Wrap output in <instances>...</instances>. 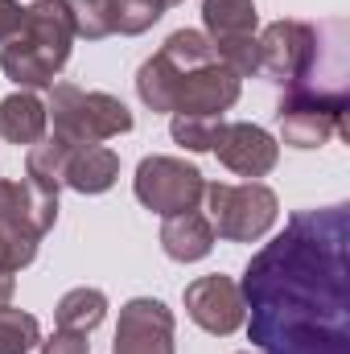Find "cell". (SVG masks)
<instances>
[{
    "label": "cell",
    "mask_w": 350,
    "mask_h": 354,
    "mask_svg": "<svg viewBox=\"0 0 350 354\" xmlns=\"http://www.w3.org/2000/svg\"><path fill=\"white\" fill-rule=\"evenodd\" d=\"M177 87H181V71H177L165 54H153V58L140 66V75H136V95H140V103L153 107V111H174Z\"/></svg>",
    "instance_id": "2e32d148"
},
{
    "label": "cell",
    "mask_w": 350,
    "mask_h": 354,
    "mask_svg": "<svg viewBox=\"0 0 350 354\" xmlns=\"http://www.w3.org/2000/svg\"><path fill=\"white\" fill-rule=\"evenodd\" d=\"M0 136L8 145H37L46 136V103L33 91H17L0 99Z\"/></svg>",
    "instance_id": "5bb4252c"
},
{
    "label": "cell",
    "mask_w": 350,
    "mask_h": 354,
    "mask_svg": "<svg viewBox=\"0 0 350 354\" xmlns=\"http://www.w3.org/2000/svg\"><path fill=\"white\" fill-rule=\"evenodd\" d=\"M161 17H165L161 0H116V33L136 37V33L153 29Z\"/></svg>",
    "instance_id": "603a6c76"
},
{
    "label": "cell",
    "mask_w": 350,
    "mask_h": 354,
    "mask_svg": "<svg viewBox=\"0 0 350 354\" xmlns=\"http://www.w3.org/2000/svg\"><path fill=\"white\" fill-rule=\"evenodd\" d=\"M210 46H214V58H219L227 71H235L239 79L260 71V46H256V33H243V37H219V41H210Z\"/></svg>",
    "instance_id": "7402d4cb"
},
{
    "label": "cell",
    "mask_w": 350,
    "mask_h": 354,
    "mask_svg": "<svg viewBox=\"0 0 350 354\" xmlns=\"http://www.w3.org/2000/svg\"><path fill=\"white\" fill-rule=\"evenodd\" d=\"M219 124L223 120H206V115H174V140L185 145L190 153H210Z\"/></svg>",
    "instance_id": "cb8c5ba5"
},
{
    "label": "cell",
    "mask_w": 350,
    "mask_h": 354,
    "mask_svg": "<svg viewBox=\"0 0 350 354\" xmlns=\"http://www.w3.org/2000/svg\"><path fill=\"white\" fill-rule=\"evenodd\" d=\"M33 256H37V235L0 227V276H12L17 268L33 264Z\"/></svg>",
    "instance_id": "d4e9b609"
},
{
    "label": "cell",
    "mask_w": 350,
    "mask_h": 354,
    "mask_svg": "<svg viewBox=\"0 0 350 354\" xmlns=\"http://www.w3.org/2000/svg\"><path fill=\"white\" fill-rule=\"evenodd\" d=\"M21 17H25V8L17 0H0V41H8L21 29Z\"/></svg>",
    "instance_id": "4316f807"
},
{
    "label": "cell",
    "mask_w": 350,
    "mask_h": 354,
    "mask_svg": "<svg viewBox=\"0 0 350 354\" xmlns=\"http://www.w3.org/2000/svg\"><path fill=\"white\" fill-rule=\"evenodd\" d=\"M58 218V194L33 185V181H0V227L46 235Z\"/></svg>",
    "instance_id": "8fae6325"
},
{
    "label": "cell",
    "mask_w": 350,
    "mask_h": 354,
    "mask_svg": "<svg viewBox=\"0 0 350 354\" xmlns=\"http://www.w3.org/2000/svg\"><path fill=\"white\" fill-rule=\"evenodd\" d=\"M202 194H206V177L177 157H145L136 169V198L161 218L198 210Z\"/></svg>",
    "instance_id": "5b68a950"
},
{
    "label": "cell",
    "mask_w": 350,
    "mask_h": 354,
    "mask_svg": "<svg viewBox=\"0 0 350 354\" xmlns=\"http://www.w3.org/2000/svg\"><path fill=\"white\" fill-rule=\"evenodd\" d=\"M75 21L66 0H33L21 17V29L4 41L0 66L17 87H54L58 71L71 58Z\"/></svg>",
    "instance_id": "7a4b0ae2"
},
{
    "label": "cell",
    "mask_w": 350,
    "mask_h": 354,
    "mask_svg": "<svg viewBox=\"0 0 350 354\" xmlns=\"http://www.w3.org/2000/svg\"><path fill=\"white\" fill-rule=\"evenodd\" d=\"M161 54L174 62L181 75H185V71H198V66H206V62H214V46H210V37L198 33V29H177L174 37L161 46Z\"/></svg>",
    "instance_id": "44dd1931"
},
{
    "label": "cell",
    "mask_w": 350,
    "mask_h": 354,
    "mask_svg": "<svg viewBox=\"0 0 350 354\" xmlns=\"http://www.w3.org/2000/svg\"><path fill=\"white\" fill-rule=\"evenodd\" d=\"M46 120H54V136L71 145H103L120 132H132V111L107 95V91H83L75 83H54Z\"/></svg>",
    "instance_id": "3957f363"
},
{
    "label": "cell",
    "mask_w": 350,
    "mask_h": 354,
    "mask_svg": "<svg viewBox=\"0 0 350 354\" xmlns=\"http://www.w3.org/2000/svg\"><path fill=\"white\" fill-rule=\"evenodd\" d=\"M342 115H347V99H330L313 91H288L276 107L280 136L293 149H322L334 132H342Z\"/></svg>",
    "instance_id": "8992f818"
},
{
    "label": "cell",
    "mask_w": 350,
    "mask_h": 354,
    "mask_svg": "<svg viewBox=\"0 0 350 354\" xmlns=\"http://www.w3.org/2000/svg\"><path fill=\"white\" fill-rule=\"evenodd\" d=\"M103 317H107V297L99 288H71L54 309L58 330H75V334H91Z\"/></svg>",
    "instance_id": "e0dca14e"
},
{
    "label": "cell",
    "mask_w": 350,
    "mask_h": 354,
    "mask_svg": "<svg viewBox=\"0 0 350 354\" xmlns=\"http://www.w3.org/2000/svg\"><path fill=\"white\" fill-rule=\"evenodd\" d=\"M75 149H79V145H71V140H62V136H42L37 145H29L25 181H33V185L50 189V194H58V185H62V177H66V161H71Z\"/></svg>",
    "instance_id": "9a60e30c"
},
{
    "label": "cell",
    "mask_w": 350,
    "mask_h": 354,
    "mask_svg": "<svg viewBox=\"0 0 350 354\" xmlns=\"http://www.w3.org/2000/svg\"><path fill=\"white\" fill-rule=\"evenodd\" d=\"M161 248L165 256L177 260V264H194L202 256H210L214 248V227L202 210H181V214H169L161 223Z\"/></svg>",
    "instance_id": "7c38bea8"
},
{
    "label": "cell",
    "mask_w": 350,
    "mask_h": 354,
    "mask_svg": "<svg viewBox=\"0 0 350 354\" xmlns=\"http://www.w3.org/2000/svg\"><path fill=\"white\" fill-rule=\"evenodd\" d=\"M347 206L297 214L248 264L252 342L264 354H347Z\"/></svg>",
    "instance_id": "6da1fadb"
},
{
    "label": "cell",
    "mask_w": 350,
    "mask_h": 354,
    "mask_svg": "<svg viewBox=\"0 0 350 354\" xmlns=\"http://www.w3.org/2000/svg\"><path fill=\"white\" fill-rule=\"evenodd\" d=\"M42 354H91L87 334H75V330H58L50 342H42Z\"/></svg>",
    "instance_id": "484cf974"
},
{
    "label": "cell",
    "mask_w": 350,
    "mask_h": 354,
    "mask_svg": "<svg viewBox=\"0 0 350 354\" xmlns=\"http://www.w3.org/2000/svg\"><path fill=\"white\" fill-rule=\"evenodd\" d=\"M185 313L206 334L227 338V334H235L243 326L248 305H243V292H239V284L231 276H202V280H194L185 288Z\"/></svg>",
    "instance_id": "52a82bcc"
},
{
    "label": "cell",
    "mask_w": 350,
    "mask_h": 354,
    "mask_svg": "<svg viewBox=\"0 0 350 354\" xmlns=\"http://www.w3.org/2000/svg\"><path fill=\"white\" fill-rule=\"evenodd\" d=\"M210 153H219V161L231 174L248 177V181L272 174L276 169V157H280L276 140L264 132L260 124H219V136H214Z\"/></svg>",
    "instance_id": "9c48e42d"
},
{
    "label": "cell",
    "mask_w": 350,
    "mask_h": 354,
    "mask_svg": "<svg viewBox=\"0 0 350 354\" xmlns=\"http://www.w3.org/2000/svg\"><path fill=\"white\" fill-rule=\"evenodd\" d=\"M161 4H165V8H169V4H181V0H161Z\"/></svg>",
    "instance_id": "f1b7e54d"
},
{
    "label": "cell",
    "mask_w": 350,
    "mask_h": 354,
    "mask_svg": "<svg viewBox=\"0 0 350 354\" xmlns=\"http://www.w3.org/2000/svg\"><path fill=\"white\" fill-rule=\"evenodd\" d=\"M71 4V21H75V37H111L116 33V0H66Z\"/></svg>",
    "instance_id": "ffe728a7"
},
{
    "label": "cell",
    "mask_w": 350,
    "mask_h": 354,
    "mask_svg": "<svg viewBox=\"0 0 350 354\" xmlns=\"http://www.w3.org/2000/svg\"><path fill=\"white\" fill-rule=\"evenodd\" d=\"M202 21L210 29V41L256 33V0H202Z\"/></svg>",
    "instance_id": "ac0fdd59"
},
{
    "label": "cell",
    "mask_w": 350,
    "mask_h": 354,
    "mask_svg": "<svg viewBox=\"0 0 350 354\" xmlns=\"http://www.w3.org/2000/svg\"><path fill=\"white\" fill-rule=\"evenodd\" d=\"M235 99H239V75L227 71V66L214 58V62H206V66L181 75L174 115H206V120H219Z\"/></svg>",
    "instance_id": "30bf717a"
},
{
    "label": "cell",
    "mask_w": 350,
    "mask_h": 354,
    "mask_svg": "<svg viewBox=\"0 0 350 354\" xmlns=\"http://www.w3.org/2000/svg\"><path fill=\"white\" fill-rule=\"evenodd\" d=\"M12 288H17V280H12V276H0V305L12 301Z\"/></svg>",
    "instance_id": "83f0119b"
},
{
    "label": "cell",
    "mask_w": 350,
    "mask_h": 354,
    "mask_svg": "<svg viewBox=\"0 0 350 354\" xmlns=\"http://www.w3.org/2000/svg\"><path fill=\"white\" fill-rule=\"evenodd\" d=\"M116 177H120V157L103 145H83V149L71 153L62 185H71L79 194H103V189L116 185Z\"/></svg>",
    "instance_id": "4fadbf2b"
},
{
    "label": "cell",
    "mask_w": 350,
    "mask_h": 354,
    "mask_svg": "<svg viewBox=\"0 0 350 354\" xmlns=\"http://www.w3.org/2000/svg\"><path fill=\"white\" fill-rule=\"evenodd\" d=\"M42 342V326L33 313L0 305V354H29Z\"/></svg>",
    "instance_id": "d6986e66"
},
{
    "label": "cell",
    "mask_w": 350,
    "mask_h": 354,
    "mask_svg": "<svg viewBox=\"0 0 350 354\" xmlns=\"http://www.w3.org/2000/svg\"><path fill=\"white\" fill-rule=\"evenodd\" d=\"M206 206H210V227L219 239L231 243H256L260 235H268V227L276 223V194L264 181H214L206 185Z\"/></svg>",
    "instance_id": "277c9868"
},
{
    "label": "cell",
    "mask_w": 350,
    "mask_h": 354,
    "mask_svg": "<svg viewBox=\"0 0 350 354\" xmlns=\"http://www.w3.org/2000/svg\"><path fill=\"white\" fill-rule=\"evenodd\" d=\"M116 354H174V313L153 297L128 301L120 309Z\"/></svg>",
    "instance_id": "ba28073f"
}]
</instances>
